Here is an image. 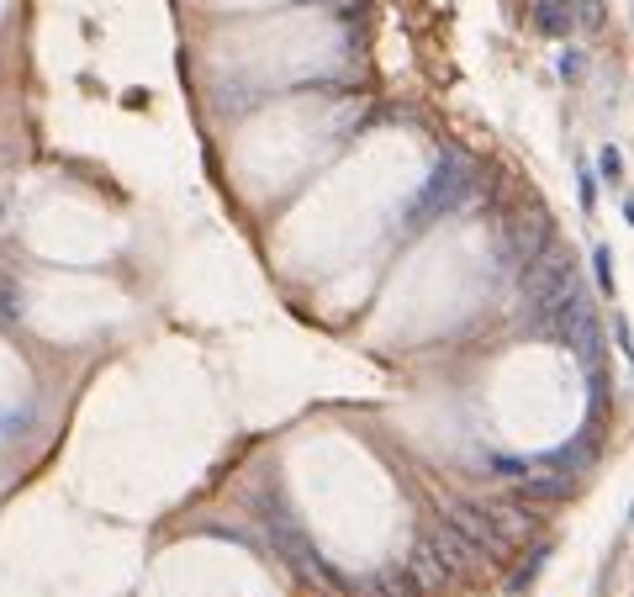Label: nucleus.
Returning a JSON list of instances; mask_svg holds the SVG:
<instances>
[{"mask_svg": "<svg viewBox=\"0 0 634 597\" xmlns=\"http://www.w3.org/2000/svg\"><path fill=\"white\" fill-rule=\"evenodd\" d=\"M582 53H566V59H561V74H566V80H582Z\"/></svg>", "mask_w": 634, "mask_h": 597, "instance_id": "3", "label": "nucleus"}, {"mask_svg": "<svg viewBox=\"0 0 634 597\" xmlns=\"http://www.w3.org/2000/svg\"><path fill=\"white\" fill-rule=\"evenodd\" d=\"M603 175H608V180H619V175H624V164H619V148H603Z\"/></svg>", "mask_w": 634, "mask_h": 597, "instance_id": "2", "label": "nucleus"}, {"mask_svg": "<svg viewBox=\"0 0 634 597\" xmlns=\"http://www.w3.org/2000/svg\"><path fill=\"white\" fill-rule=\"evenodd\" d=\"M561 6H566V0H539V6H534L539 27H545L550 37H561V32H566V22H561Z\"/></svg>", "mask_w": 634, "mask_h": 597, "instance_id": "1", "label": "nucleus"}]
</instances>
